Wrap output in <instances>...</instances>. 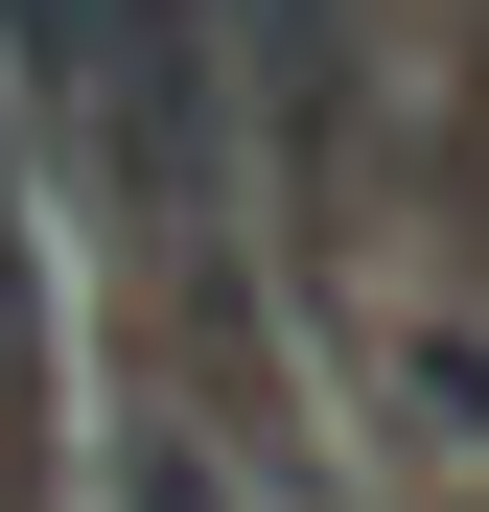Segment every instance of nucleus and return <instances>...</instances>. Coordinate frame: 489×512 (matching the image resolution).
I'll use <instances>...</instances> for the list:
<instances>
[{"label":"nucleus","mask_w":489,"mask_h":512,"mask_svg":"<svg viewBox=\"0 0 489 512\" xmlns=\"http://www.w3.org/2000/svg\"><path fill=\"white\" fill-rule=\"evenodd\" d=\"M140 512H233V489H210V466H187V443H140Z\"/></svg>","instance_id":"f03ea898"},{"label":"nucleus","mask_w":489,"mask_h":512,"mask_svg":"<svg viewBox=\"0 0 489 512\" xmlns=\"http://www.w3.org/2000/svg\"><path fill=\"white\" fill-rule=\"evenodd\" d=\"M396 396H420V443H489V326H420V350H396Z\"/></svg>","instance_id":"f257e3e1"}]
</instances>
